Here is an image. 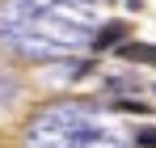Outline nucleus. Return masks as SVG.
<instances>
[{"label":"nucleus","mask_w":156,"mask_h":148,"mask_svg":"<svg viewBox=\"0 0 156 148\" xmlns=\"http://www.w3.org/2000/svg\"><path fill=\"white\" fill-rule=\"evenodd\" d=\"M118 55L131 59V64H152L156 68V47L152 43H118Z\"/></svg>","instance_id":"nucleus-1"},{"label":"nucleus","mask_w":156,"mask_h":148,"mask_svg":"<svg viewBox=\"0 0 156 148\" xmlns=\"http://www.w3.org/2000/svg\"><path fill=\"white\" fill-rule=\"evenodd\" d=\"M118 38H127V21H110L97 30V38H93V47L105 51V47H118Z\"/></svg>","instance_id":"nucleus-2"},{"label":"nucleus","mask_w":156,"mask_h":148,"mask_svg":"<svg viewBox=\"0 0 156 148\" xmlns=\"http://www.w3.org/2000/svg\"><path fill=\"white\" fill-rule=\"evenodd\" d=\"M118 110H127V114H148L152 106H144V102H135V98H127V102H114Z\"/></svg>","instance_id":"nucleus-3"},{"label":"nucleus","mask_w":156,"mask_h":148,"mask_svg":"<svg viewBox=\"0 0 156 148\" xmlns=\"http://www.w3.org/2000/svg\"><path fill=\"white\" fill-rule=\"evenodd\" d=\"M135 140H139V148H156V127H148V131H139Z\"/></svg>","instance_id":"nucleus-4"}]
</instances>
